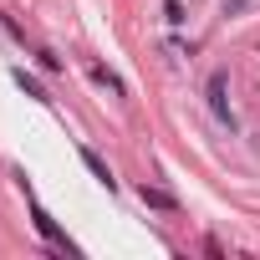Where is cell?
I'll return each instance as SVG.
<instances>
[{
	"label": "cell",
	"instance_id": "obj_3",
	"mask_svg": "<svg viewBox=\"0 0 260 260\" xmlns=\"http://www.w3.org/2000/svg\"><path fill=\"white\" fill-rule=\"evenodd\" d=\"M138 199H143L148 209H179L174 194H164V189H153V184H138Z\"/></svg>",
	"mask_w": 260,
	"mask_h": 260
},
{
	"label": "cell",
	"instance_id": "obj_8",
	"mask_svg": "<svg viewBox=\"0 0 260 260\" xmlns=\"http://www.w3.org/2000/svg\"><path fill=\"white\" fill-rule=\"evenodd\" d=\"M224 6H230V0H224Z\"/></svg>",
	"mask_w": 260,
	"mask_h": 260
},
{
	"label": "cell",
	"instance_id": "obj_4",
	"mask_svg": "<svg viewBox=\"0 0 260 260\" xmlns=\"http://www.w3.org/2000/svg\"><path fill=\"white\" fill-rule=\"evenodd\" d=\"M31 219H36V230H41V235H46V240H51V245H61V250H67V240H61V235H56V224H51V214H46V209H41V204H31Z\"/></svg>",
	"mask_w": 260,
	"mask_h": 260
},
{
	"label": "cell",
	"instance_id": "obj_7",
	"mask_svg": "<svg viewBox=\"0 0 260 260\" xmlns=\"http://www.w3.org/2000/svg\"><path fill=\"white\" fill-rule=\"evenodd\" d=\"M164 16H169V26H184V6L179 0H164Z\"/></svg>",
	"mask_w": 260,
	"mask_h": 260
},
{
	"label": "cell",
	"instance_id": "obj_1",
	"mask_svg": "<svg viewBox=\"0 0 260 260\" xmlns=\"http://www.w3.org/2000/svg\"><path fill=\"white\" fill-rule=\"evenodd\" d=\"M209 112H214L224 127H235V112H230V102H224V77H209Z\"/></svg>",
	"mask_w": 260,
	"mask_h": 260
},
{
	"label": "cell",
	"instance_id": "obj_2",
	"mask_svg": "<svg viewBox=\"0 0 260 260\" xmlns=\"http://www.w3.org/2000/svg\"><path fill=\"white\" fill-rule=\"evenodd\" d=\"M77 153H82V164H87V169H92V179H97V184H107V189H112V184H117V179H112V169H107V164H102V158H97V153H92V148H87V143H82V148H77Z\"/></svg>",
	"mask_w": 260,
	"mask_h": 260
},
{
	"label": "cell",
	"instance_id": "obj_5",
	"mask_svg": "<svg viewBox=\"0 0 260 260\" xmlns=\"http://www.w3.org/2000/svg\"><path fill=\"white\" fill-rule=\"evenodd\" d=\"M16 82L26 87V97H36V102H46V92H41V82H36V77H26V67L16 72Z\"/></svg>",
	"mask_w": 260,
	"mask_h": 260
},
{
	"label": "cell",
	"instance_id": "obj_6",
	"mask_svg": "<svg viewBox=\"0 0 260 260\" xmlns=\"http://www.w3.org/2000/svg\"><path fill=\"white\" fill-rule=\"evenodd\" d=\"M92 82H102V87H112V92H117V97H122V82H117V77H112V72H107V67H92Z\"/></svg>",
	"mask_w": 260,
	"mask_h": 260
}]
</instances>
